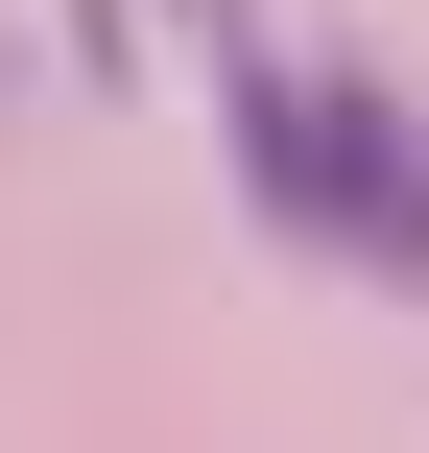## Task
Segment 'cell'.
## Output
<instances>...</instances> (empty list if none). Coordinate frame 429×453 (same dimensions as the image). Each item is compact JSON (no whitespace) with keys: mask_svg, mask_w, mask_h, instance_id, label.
Masks as SVG:
<instances>
[{"mask_svg":"<svg viewBox=\"0 0 429 453\" xmlns=\"http://www.w3.org/2000/svg\"><path fill=\"white\" fill-rule=\"evenodd\" d=\"M191 72H215V143H239V191L287 215V239H334V263H382L429 311V119L382 72H287L239 0H191Z\"/></svg>","mask_w":429,"mask_h":453,"instance_id":"obj_1","label":"cell"}]
</instances>
